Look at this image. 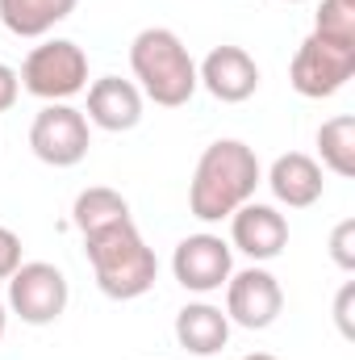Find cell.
<instances>
[{
  "mask_svg": "<svg viewBox=\"0 0 355 360\" xmlns=\"http://www.w3.org/2000/svg\"><path fill=\"white\" fill-rule=\"evenodd\" d=\"M314 34L335 42H355V0H322L314 17Z\"/></svg>",
  "mask_w": 355,
  "mask_h": 360,
  "instance_id": "obj_18",
  "label": "cell"
},
{
  "mask_svg": "<svg viewBox=\"0 0 355 360\" xmlns=\"http://www.w3.org/2000/svg\"><path fill=\"white\" fill-rule=\"evenodd\" d=\"M267 188L280 205L288 210H309L314 201H322L326 180H322V164L305 151H288L276 155V164L267 168Z\"/></svg>",
  "mask_w": 355,
  "mask_h": 360,
  "instance_id": "obj_13",
  "label": "cell"
},
{
  "mask_svg": "<svg viewBox=\"0 0 355 360\" xmlns=\"http://www.w3.org/2000/svg\"><path fill=\"white\" fill-rule=\"evenodd\" d=\"M4 327H8V306L0 302V340H4Z\"/></svg>",
  "mask_w": 355,
  "mask_h": 360,
  "instance_id": "obj_23",
  "label": "cell"
},
{
  "mask_svg": "<svg viewBox=\"0 0 355 360\" xmlns=\"http://www.w3.org/2000/svg\"><path fill=\"white\" fill-rule=\"evenodd\" d=\"M222 289H226V319L234 327H243V331H267L280 319V310H284L280 281L267 269H260V264L230 272V281Z\"/></svg>",
  "mask_w": 355,
  "mask_h": 360,
  "instance_id": "obj_8",
  "label": "cell"
},
{
  "mask_svg": "<svg viewBox=\"0 0 355 360\" xmlns=\"http://www.w3.org/2000/svg\"><path fill=\"white\" fill-rule=\"evenodd\" d=\"M176 344L188 356H217L230 344V319L209 302H188L176 314Z\"/></svg>",
  "mask_w": 355,
  "mask_h": 360,
  "instance_id": "obj_14",
  "label": "cell"
},
{
  "mask_svg": "<svg viewBox=\"0 0 355 360\" xmlns=\"http://www.w3.org/2000/svg\"><path fill=\"white\" fill-rule=\"evenodd\" d=\"M330 260L343 272H355V218H343L330 231Z\"/></svg>",
  "mask_w": 355,
  "mask_h": 360,
  "instance_id": "obj_19",
  "label": "cell"
},
{
  "mask_svg": "<svg viewBox=\"0 0 355 360\" xmlns=\"http://www.w3.org/2000/svg\"><path fill=\"white\" fill-rule=\"evenodd\" d=\"M76 4L80 0H0V21L17 38H46L76 13Z\"/></svg>",
  "mask_w": 355,
  "mask_h": 360,
  "instance_id": "obj_15",
  "label": "cell"
},
{
  "mask_svg": "<svg viewBox=\"0 0 355 360\" xmlns=\"http://www.w3.org/2000/svg\"><path fill=\"white\" fill-rule=\"evenodd\" d=\"M21 264H25L21 260V235L8 231V226H0V281H8Z\"/></svg>",
  "mask_w": 355,
  "mask_h": 360,
  "instance_id": "obj_20",
  "label": "cell"
},
{
  "mask_svg": "<svg viewBox=\"0 0 355 360\" xmlns=\"http://www.w3.org/2000/svg\"><path fill=\"white\" fill-rule=\"evenodd\" d=\"M172 272H176V281L188 293H217L234 272V252H230V243L222 235L201 231V235H188V239L176 243Z\"/></svg>",
  "mask_w": 355,
  "mask_h": 360,
  "instance_id": "obj_9",
  "label": "cell"
},
{
  "mask_svg": "<svg viewBox=\"0 0 355 360\" xmlns=\"http://www.w3.org/2000/svg\"><path fill=\"white\" fill-rule=\"evenodd\" d=\"M67 302H72L67 276H63V269H55L46 260H29V264H21L8 276V310L29 327L59 323Z\"/></svg>",
  "mask_w": 355,
  "mask_h": 360,
  "instance_id": "obj_7",
  "label": "cell"
},
{
  "mask_svg": "<svg viewBox=\"0 0 355 360\" xmlns=\"http://www.w3.org/2000/svg\"><path fill=\"white\" fill-rule=\"evenodd\" d=\"M17 80L29 96H38L46 105L51 101H72V96H80L88 89V55L72 38H46L25 55Z\"/></svg>",
  "mask_w": 355,
  "mask_h": 360,
  "instance_id": "obj_4",
  "label": "cell"
},
{
  "mask_svg": "<svg viewBox=\"0 0 355 360\" xmlns=\"http://www.w3.org/2000/svg\"><path fill=\"white\" fill-rule=\"evenodd\" d=\"M21 96V80H17V68L0 63V113H8Z\"/></svg>",
  "mask_w": 355,
  "mask_h": 360,
  "instance_id": "obj_22",
  "label": "cell"
},
{
  "mask_svg": "<svg viewBox=\"0 0 355 360\" xmlns=\"http://www.w3.org/2000/svg\"><path fill=\"white\" fill-rule=\"evenodd\" d=\"M351 306H355V281H347L335 297V323L343 331V340H355V323H351Z\"/></svg>",
  "mask_w": 355,
  "mask_h": 360,
  "instance_id": "obj_21",
  "label": "cell"
},
{
  "mask_svg": "<svg viewBox=\"0 0 355 360\" xmlns=\"http://www.w3.org/2000/svg\"><path fill=\"white\" fill-rule=\"evenodd\" d=\"M84 92H88V109H84V117H88V126H96V130L126 134V130H134V126L142 122V105H147V96L138 92L134 80L100 76V80H92Z\"/></svg>",
  "mask_w": 355,
  "mask_h": 360,
  "instance_id": "obj_12",
  "label": "cell"
},
{
  "mask_svg": "<svg viewBox=\"0 0 355 360\" xmlns=\"http://www.w3.org/2000/svg\"><path fill=\"white\" fill-rule=\"evenodd\" d=\"M243 360H276L272 352H251V356H243Z\"/></svg>",
  "mask_w": 355,
  "mask_h": 360,
  "instance_id": "obj_24",
  "label": "cell"
},
{
  "mask_svg": "<svg viewBox=\"0 0 355 360\" xmlns=\"http://www.w3.org/2000/svg\"><path fill=\"white\" fill-rule=\"evenodd\" d=\"M130 72L138 80V92L163 109H180L192 101L196 84V63L176 30L168 25H147L130 42Z\"/></svg>",
  "mask_w": 355,
  "mask_h": 360,
  "instance_id": "obj_3",
  "label": "cell"
},
{
  "mask_svg": "<svg viewBox=\"0 0 355 360\" xmlns=\"http://www.w3.org/2000/svg\"><path fill=\"white\" fill-rule=\"evenodd\" d=\"M284 4H305V0H284Z\"/></svg>",
  "mask_w": 355,
  "mask_h": 360,
  "instance_id": "obj_25",
  "label": "cell"
},
{
  "mask_svg": "<svg viewBox=\"0 0 355 360\" xmlns=\"http://www.w3.org/2000/svg\"><path fill=\"white\" fill-rule=\"evenodd\" d=\"M84 256L92 264L96 289L113 302H134V297L151 293V285L159 276V260L147 248V239L138 235L134 218L105 226L96 235H84Z\"/></svg>",
  "mask_w": 355,
  "mask_h": 360,
  "instance_id": "obj_2",
  "label": "cell"
},
{
  "mask_svg": "<svg viewBox=\"0 0 355 360\" xmlns=\"http://www.w3.org/2000/svg\"><path fill=\"white\" fill-rule=\"evenodd\" d=\"M288 248V218L264 205V201H247L230 214V252H243L247 260L267 264Z\"/></svg>",
  "mask_w": 355,
  "mask_h": 360,
  "instance_id": "obj_10",
  "label": "cell"
},
{
  "mask_svg": "<svg viewBox=\"0 0 355 360\" xmlns=\"http://www.w3.org/2000/svg\"><path fill=\"white\" fill-rule=\"evenodd\" d=\"M318 155H322V168H330L335 176L343 180L355 176V117L351 113H339V117L318 126Z\"/></svg>",
  "mask_w": 355,
  "mask_h": 360,
  "instance_id": "obj_17",
  "label": "cell"
},
{
  "mask_svg": "<svg viewBox=\"0 0 355 360\" xmlns=\"http://www.w3.org/2000/svg\"><path fill=\"white\" fill-rule=\"evenodd\" d=\"M92 147V126L84 109L67 105V101H51L38 109L34 126H29V151L51 164V168H76Z\"/></svg>",
  "mask_w": 355,
  "mask_h": 360,
  "instance_id": "obj_6",
  "label": "cell"
},
{
  "mask_svg": "<svg viewBox=\"0 0 355 360\" xmlns=\"http://www.w3.org/2000/svg\"><path fill=\"white\" fill-rule=\"evenodd\" d=\"M196 84L222 105H243L260 89V63L243 46H213L196 63Z\"/></svg>",
  "mask_w": 355,
  "mask_h": 360,
  "instance_id": "obj_11",
  "label": "cell"
},
{
  "mask_svg": "<svg viewBox=\"0 0 355 360\" xmlns=\"http://www.w3.org/2000/svg\"><path fill=\"white\" fill-rule=\"evenodd\" d=\"M260 180L264 168L255 147H247L243 139H217L196 160V172L188 184V210L201 222H222L255 197Z\"/></svg>",
  "mask_w": 355,
  "mask_h": 360,
  "instance_id": "obj_1",
  "label": "cell"
},
{
  "mask_svg": "<svg viewBox=\"0 0 355 360\" xmlns=\"http://www.w3.org/2000/svg\"><path fill=\"white\" fill-rule=\"evenodd\" d=\"M351 76H355V42H335V38H322L314 30L288 63V84L309 101L335 96Z\"/></svg>",
  "mask_w": 355,
  "mask_h": 360,
  "instance_id": "obj_5",
  "label": "cell"
},
{
  "mask_svg": "<svg viewBox=\"0 0 355 360\" xmlns=\"http://www.w3.org/2000/svg\"><path fill=\"white\" fill-rule=\"evenodd\" d=\"M126 218H130V201H126L117 188H109V184L84 188V193L76 197V205H72V222H76L80 235H96V231L117 226V222H126Z\"/></svg>",
  "mask_w": 355,
  "mask_h": 360,
  "instance_id": "obj_16",
  "label": "cell"
}]
</instances>
